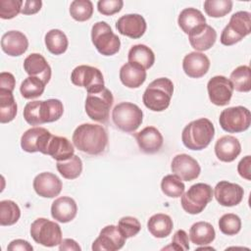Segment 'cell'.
<instances>
[{"instance_id":"21","label":"cell","mask_w":251,"mask_h":251,"mask_svg":"<svg viewBox=\"0 0 251 251\" xmlns=\"http://www.w3.org/2000/svg\"><path fill=\"white\" fill-rule=\"evenodd\" d=\"M139 149L146 154L157 153L164 142L162 133L155 126H146L135 134Z\"/></svg>"},{"instance_id":"2","label":"cell","mask_w":251,"mask_h":251,"mask_svg":"<svg viewBox=\"0 0 251 251\" xmlns=\"http://www.w3.org/2000/svg\"><path fill=\"white\" fill-rule=\"evenodd\" d=\"M64 113L63 103L59 99L30 101L24 108V119L30 126L58 121Z\"/></svg>"},{"instance_id":"8","label":"cell","mask_w":251,"mask_h":251,"mask_svg":"<svg viewBox=\"0 0 251 251\" xmlns=\"http://www.w3.org/2000/svg\"><path fill=\"white\" fill-rule=\"evenodd\" d=\"M114 103L112 92L108 88H104L100 92L88 93L85 99V112L87 116L98 123L105 124L109 120L110 110Z\"/></svg>"},{"instance_id":"47","label":"cell","mask_w":251,"mask_h":251,"mask_svg":"<svg viewBox=\"0 0 251 251\" xmlns=\"http://www.w3.org/2000/svg\"><path fill=\"white\" fill-rule=\"evenodd\" d=\"M250 166H251V157L249 155H247L243 159H241L237 165V172H238L239 176L247 180L251 179Z\"/></svg>"},{"instance_id":"26","label":"cell","mask_w":251,"mask_h":251,"mask_svg":"<svg viewBox=\"0 0 251 251\" xmlns=\"http://www.w3.org/2000/svg\"><path fill=\"white\" fill-rule=\"evenodd\" d=\"M77 213L75 201L69 196H62L55 199L51 205L52 218L60 223H69L73 221Z\"/></svg>"},{"instance_id":"7","label":"cell","mask_w":251,"mask_h":251,"mask_svg":"<svg viewBox=\"0 0 251 251\" xmlns=\"http://www.w3.org/2000/svg\"><path fill=\"white\" fill-rule=\"evenodd\" d=\"M213 199V190L211 185L198 182L191 185L186 192L181 195L180 204L182 209L191 215L200 214L206 208L207 204Z\"/></svg>"},{"instance_id":"33","label":"cell","mask_w":251,"mask_h":251,"mask_svg":"<svg viewBox=\"0 0 251 251\" xmlns=\"http://www.w3.org/2000/svg\"><path fill=\"white\" fill-rule=\"evenodd\" d=\"M18 106L13 92L0 88V123L6 124L12 122L17 115Z\"/></svg>"},{"instance_id":"13","label":"cell","mask_w":251,"mask_h":251,"mask_svg":"<svg viewBox=\"0 0 251 251\" xmlns=\"http://www.w3.org/2000/svg\"><path fill=\"white\" fill-rule=\"evenodd\" d=\"M52 134L41 126H34L25 131L21 137V147L28 153L41 152L47 154V146Z\"/></svg>"},{"instance_id":"37","label":"cell","mask_w":251,"mask_h":251,"mask_svg":"<svg viewBox=\"0 0 251 251\" xmlns=\"http://www.w3.org/2000/svg\"><path fill=\"white\" fill-rule=\"evenodd\" d=\"M46 83L36 76H27L21 83L20 91L24 98L34 99L42 95Z\"/></svg>"},{"instance_id":"17","label":"cell","mask_w":251,"mask_h":251,"mask_svg":"<svg viewBox=\"0 0 251 251\" xmlns=\"http://www.w3.org/2000/svg\"><path fill=\"white\" fill-rule=\"evenodd\" d=\"M244 195L243 188L237 184L226 180L217 183L214 189V196L218 203L225 207H232L238 205Z\"/></svg>"},{"instance_id":"28","label":"cell","mask_w":251,"mask_h":251,"mask_svg":"<svg viewBox=\"0 0 251 251\" xmlns=\"http://www.w3.org/2000/svg\"><path fill=\"white\" fill-rule=\"evenodd\" d=\"M46 155H50L57 162L65 161L75 155V148L68 138L52 134L47 146Z\"/></svg>"},{"instance_id":"29","label":"cell","mask_w":251,"mask_h":251,"mask_svg":"<svg viewBox=\"0 0 251 251\" xmlns=\"http://www.w3.org/2000/svg\"><path fill=\"white\" fill-rule=\"evenodd\" d=\"M174 223L169 215L158 213L151 216L147 222L149 232L157 238H165L171 234Z\"/></svg>"},{"instance_id":"4","label":"cell","mask_w":251,"mask_h":251,"mask_svg":"<svg viewBox=\"0 0 251 251\" xmlns=\"http://www.w3.org/2000/svg\"><path fill=\"white\" fill-rule=\"evenodd\" d=\"M173 93V81L168 77H159L149 83L143 93L142 101L149 110L162 112L169 107Z\"/></svg>"},{"instance_id":"46","label":"cell","mask_w":251,"mask_h":251,"mask_svg":"<svg viewBox=\"0 0 251 251\" xmlns=\"http://www.w3.org/2000/svg\"><path fill=\"white\" fill-rule=\"evenodd\" d=\"M123 6V0H99L97 2L98 12L104 16H112L119 13Z\"/></svg>"},{"instance_id":"14","label":"cell","mask_w":251,"mask_h":251,"mask_svg":"<svg viewBox=\"0 0 251 251\" xmlns=\"http://www.w3.org/2000/svg\"><path fill=\"white\" fill-rule=\"evenodd\" d=\"M207 91L210 101L217 106H226L229 103L233 86L230 80L224 75H215L207 83Z\"/></svg>"},{"instance_id":"50","label":"cell","mask_w":251,"mask_h":251,"mask_svg":"<svg viewBox=\"0 0 251 251\" xmlns=\"http://www.w3.org/2000/svg\"><path fill=\"white\" fill-rule=\"evenodd\" d=\"M7 250L9 251H32L33 247L29 244L28 241L24 239H15L10 242V244L7 247Z\"/></svg>"},{"instance_id":"11","label":"cell","mask_w":251,"mask_h":251,"mask_svg":"<svg viewBox=\"0 0 251 251\" xmlns=\"http://www.w3.org/2000/svg\"><path fill=\"white\" fill-rule=\"evenodd\" d=\"M71 80L73 84L84 87L87 93L100 92L105 88L104 77L101 71L87 65L75 67L71 74Z\"/></svg>"},{"instance_id":"1","label":"cell","mask_w":251,"mask_h":251,"mask_svg":"<svg viewBox=\"0 0 251 251\" xmlns=\"http://www.w3.org/2000/svg\"><path fill=\"white\" fill-rule=\"evenodd\" d=\"M73 143L81 152L88 155L103 153L108 144V134L100 125L82 124L73 133Z\"/></svg>"},{"instance_id":"12","label":"cell","mask_w":251,"mask_h":251,"mask_svg":"<svg viewBox=\"0 0 251 251\" xmlns=\"http://www.w3.org/2000/svg\"><path fill=\"white\" fill-rule=\"evenodd\" d=\"M221 127L229 133L245 131L251 124L250 111L243 106L229 107L222 111L219 118Z\"/></svg>"},{"instance_id":"51","label":"cell","mask_w":251,"mask_h":251,"mask_svg":"<svg viewBox=\"0 0 251 251\" xmlns=\"http://www.w3.org/2000/svg\"><path fill=\"white\" fill-rule=\"evenodd\" d=\"M59 249H60L61 251H63V250H74V251L81 250V248H80V246L78 245V243H77L75 240L71 239V238L63 239L62 242L60 243Z\"/></svg>"},{"instance_id":"24","label":"cell","mask_w":251,"mask_h":251,"mask_svg":"<svg viewBox=\"0 0 251 251\" xmlns=\"http://www.w3.org/2000/svg\"><path fill=\"white\" fill-rule=\"evenodd\" d=\"M188 39L192 48L197 51H206L215 44L217 32L214 27L205 24L189 32Z\"/></svg>"},{"instance_id":"32","label":"cell","mask_w":251,"mask_h":251,"mask_svg":"<svg viewBox=\"0 0 251 251\" xmlns=\"http://www.w3.org/2000/svg\"><path fill=\"white\" fill-rule=\"evenodd\" d=\"M127 60L129 63L137 64L144 70H147L154 65L155 55L148 46L144 44H136L129 49Z\"/></svg>"},{"instance_id":"9","label":"cell","mask_w":251,"mask_h":251,"mask_svg":"<svg viewBox=\"0 0 251 251\" xmlns=\"http://www.w3.org/2000/svg\"><path fill=\"white\" fill-rule=\"evenodd\" d=\"M91 41L97 51L104 56H112L119 52L121 40L106 22H97L91 28Z\"/></svg>"},{"instance_id":"31","label":"cell","mask_w":251,"mask_h":251,"mask_svg":"<svg viewBox=\"0 0 251 251\" xmlns=\"http://www.w3.org/2000/svg\"><path fill=\"white\" fill-rule=\"evenodd\" d=\"M189 237L195 245L205 246L214 241L216 231L210 223L197 222L191 226L189 229Z\"/></svg>"},{"instance_id":"34","label":"cell","mask_w":251,"mask_h":251,"mask_svg":"<svg viewBox=\"0 0 251 251\" xmlns=\"http://www.w3.org/2000/svg\"><path fill=\"white\" fill-rule=\"evenodd\" d=\"M47 50L54 55H61L65 53L69 46V40L66 34L57 28L47 31L44 37Z\"/></svg>"},{"instance_id":"25","label":"cell","mask_w":251,"mask_h":251,"mask_svg":"<svg viewBox=\"0 0 251 251\" xmlns=\"http://www.w3.org/2000/svg\"><path fill=\"white\" fill-rule=\"evenodd\" d=\"M241 152L239 140L232 135H224L220 137L215 144V154L217 158L226 163L234 161Z\"/></svg>"},{"instance_id":"49","label":"cell","mask_w":251,"mask_h":251,"mask_svg":"<svg viewBox=\"0 0 251 251\" xmlns=\"http://www.w3.org/2000/svg\"><path fill=\"white\" fill-rule=\"evenodd\" d=\"M16 86L15 76L8 72H2L0 74V88L10 90L13 92Z\"/></svg>"},{"instance_id":"39","label":"cell","mask_w":251,"mask_h":251,"mask_svg":"<svg viewBox=\"0 0 251 251\" xmlns=\"http://www.w3.org/2000/svg\"><path fill=\"white\" fill-rule=\"evenodd\" d=\"M161 189L166 196L178 198L183 194L185 185L177 176L167 175L162 178Z\"/></svg>"},{"instance_id":"18","label":"cell","mask_w":251,"mask_h":251,"mask_svg":"<svg viewBox=\"0 0 251 251\" xmlns=\"http://www.w3.org/2000/svg\"><path fill=\"white\" fill-rule=\"evenodd\" d=\"M146 21L139 14H127L122 16L116 23L117 30L129 38H140L146 31Z\"/></svg>"},{"instance_id":"27","label":"cell","mask_w":251,"mask_h":251,"mask_svg":"<svg viewBox=\"0 0 251 251\" xmlns=\"http://www.w3.org/2000/svg\"><path fill=\"white\" fill-rule=\"evenodd\" d=\"M120 79L128 88H138L146 79V71L139 65L128 62L121 67Z\"/></svg>"},{"instance_id":"5","label":"cell","mask_w":251,"mask_h":251,"mask_svg":"<svg viewBox=\"0 0 251 251\" xmlns=\"http://www.w3.org/2000/svg\"><path fill=\"white\" fill-rule=\"evenodd\" d=\"M115 126L125 132H134L142 124L143 112L133 103L121 102L112 111Z\"/></svg>"},{"instance_id":"45","label":"cell","mask_w":251,"mask_h":251,"mask_svg":"<svg viewBox=\"0 0 251 251\" xmlns=\"http://www.w3.org/2000/svg\"><path fill=\"white\" fill-rule=\"evenodd\" d=\"M177 250V251H186L189 249V238L185 230L178 229L175 232L172 243L169 246L163 248V250Z\"/></svg>"},{"instance_id":"19","label":"cell","mask_w":251,"mask_h":251,"mask_svg":"<svg viewBox=\"0 0 251 251\" xmlns=\"http://www.w3.org/2000/svg\"><path fill=\"white\" fill-rule=\"evenodd\" d=\"M63 187L61 179L54 174L44 172L33 179V188L37 195L44 198H53L60 194Z\"/></svg>"},{"instance_id":"41","label":"cell","mask_w":251,"mask_h":251,"mask_svg":"<svg viewBox=\"0 0 251 251\" xmlns=\"http://www.w3.org/2000/svg\"><path fill=\"white\" fill-rule=\"evenodd\" d=\"M232 9V1L230 0H206L204 2V10L206 14L212 18H221L228 14Z\"/></svg>"},{"instance_id":"20","label":"cell","mask_w":251,"mask_h":251,"mask_svg":"<svg viewBox=\"0 0 251 251\" xmlns=\"http://www.w3.org/2000/svg\"><path fill=\"white\" fill-rule=\"evenodd\" d=\"M210 68L209 58L201 52H190L182 60V69L186 75L192 78L202 77Z\"/></svg>"},{"instance_id":"43","label":"cell","mask_w":251,"mask_h":251,"mask_svg":"<svg viewBox=\"0 0 251 251\" xmlns=\"http://www.w3.org/2000/svg\"><path fill=\"white\" fill-rule=\"evenodd\" d=\"M118 228L126 238H129L135 236L140 231L141 225L136 218L126 216L120 219Z\"/></svg>"},{"instance_id":"15","label":"cell","mask_w":251,"mask_h":251,"mask_svg":"<svg viewBox=\"0 0 251 251\" xmlns=\"http://www.w3.org/2000/svg\"><path fill=\"white\" fill-rule=\"evenodd\" d=\"M126 237L122 234L118 226L109 225L103 227L98 237L92 243V250L95 251H116L126 243Z\"/></svg>"},{"instance_id":"6","label":"cell","mask_w":251,"mask_h":251,"mask_svg":"<svg viewBox=\"0 0 251 251\" xmlns=\"http://www.w3.org/2000/svg\"><path fill=\"white\" fill-rule=\"evenodd\" d=\"M251 32V14L246 11L234 13L229 23L223 29L221 34V43L226 46L233 45L241 41Z\"/></svg>"},{"instance_id":"16","label":"cell","mask_w":251,"mask_h":251,"mask_svg":"<svg viewBox=\"0 0 251 251\" xmlns=\"http://www.w3.org/2000/svg\"><path fill=\"white\" fill-rule=\"evenodd\" d=\"M171 170L174 175L184 181L196 179L201 172L199 163L187 154L176 155L172 161Z\"/></svg>"},{"instance_id":"3","label":"cell","mask_w":251,"mask_h":251,"mask_svg":"<svg viewBox=\"0 0 251 251\" xmlns=\"http://www.w3.org/2000/svg\"><path fill=\"white\" fill-rule=\"evenodd\" d=\"M215 135V127L212 122L201 118L190 122L182 130L181 140L183 145L190 150L205 149Z\"/></svg>"},{"instance_id":"44","label":"cell","mask_w":251,"mask_h":251,"mask_svg":"<svg viewBox=\"0 0 251 251\" xmlns=\"http://www.w3.org/2000/svg\"><path fill=\"white\" fill-rule=\"evenodd\" d=\"M24 1L22 0H0V18L10 20L22 12Z\"/></svg>"},{"instance_id":"10","label":"cell","mask_w":251,"mask_h":251,"mask_svg":"<svg viewBox=\"0 0 251 251\" xmlns=\"http://www.w3.org/2000/svg\"><path fill=\"white\" fill-rule=\"evenodd\" d=\"M32 239L43 246L54 247L62 242V230L60 226L45 218L36 219L30 226Z\"/></svg>"},{"instance_id":"42","label":"cell","mask_w":251,"mask_h":251,"mask_svg":"<svg viewBox=\"0 0 251 251\" xmlns=\"http://www.w3.org/2000/svg\"><path fill=\"white\" fill-rule=\"evenodd\" d=\"M219 228L226 235H235L241 229V220L235 214H225L219 220Z\"/></svg>"},{"instance_id":"38","label":"cell","mask_w":251,"mask_h":251,"mask_svg":"<svg viewBox=\"0 0 251 251\" xmlns=\"http://www.w3.org/2000/svg\"><path fill=\"white\" fill-rule=\"evenodd\" d=\"M21 217V210L18 204L12 200H2L0 202V225L12 226Z\"/></svg>"},{"instance_id":"35","label":"cell","mask_w":251,"mask_h":251,"mask_svg":"<svg viewBox=\"0 0 251 251\" xmlns=\"http://www.w3.org/2000/svg\"><path fill=\"white\" fill-rule=\"evenodd\" d=\"M229 78L236 91L249 92L251 90V69L248 66L243 65L234 69Z\"/></svg>"},{"instance_id":"30","label":"cell","mask_w":251,"mask_h":251,"mask_svg":"<svg viewBox=\"0 0 251 251\" xmlns=\"http://www.w3.org/2000/svg\"><path fill=\"white\" fill-rule=\"evenodd\" d=\"M177 24L181 30L188 34L198 26L206 24V19L201 11L195 8L183 9L177 18Z\"/></svg>"},{"instance_id":"36","label":"cell","mask_w":251,"mask_h":251,"mask_svg":"<svg viewBox=\"0 0 251 251\" xmlns=\"http://www.w3.org/2000/svg\"><path fill=\"white\" fill-rule=\"evenodd\" d=\"M56 167L63 177L75 179L78 177L82 172V161L78 156L74 155L68 160L57 162Z\"/></svg>"},{"instance_id":"22","label":"cell","mask_w":251,"mask_h":251,"mask_svg":"<svg viewBox=\"0 0 251 251\" xmlns=\"http://www.w3.org/2000/svg\"><path fill=\"white\" fill-rule=\"evenodd\" d=\"M1 48L9 56H21L27 50L28 40L23 32L10 30L2 35Z\"/></svg>"},{"instance_id":"23","label":"cell","mask_w":251,"mask_h":251,"mask_svg":"<svg viewBox=\"0 0 251 251\" xmlns=\"http://www.w3.org/2000/svg\"><path fill=\"white\" fill-rule=\"evenodd\" d=\"M24 70L29 76H36L46 84L51 78V67L39 53H31L25 59Z\"/></svg>"},{"instance_id":"48","label":"cell","mask_w":251,"mask_h":251,"mask_svg":"<svg viewBox=\"0 0 251 251\" xmlns=\"http://www.w3.org/2000/svg\"><path fill=\"white\" fill-rule=\"evenodd\" d=\"M41 7H42L41 0H26L24 2L21 13L24 15H33V14H36L38 11H40Z\"/></svg>"},{"instance_id":"40","label":"cell","mask_w":251,"mask_h":251,"mask_svg":"<svg viewBox=\"0 0 251 251\" xmlns=\"http://www.w3.org/2000/svg\"><path fill=\"white\" fill-rule=\"evenodd\" d=\"M70 14L77 22L88 21L93 14V4L90 0H74L70 5Z\"/></svg>"}]
</instances>
